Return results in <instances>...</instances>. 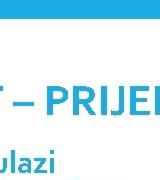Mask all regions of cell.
Listing matches in <instances>:
<instances>
[{"instance_id": "obj_4", "label": "cell", "mask_w": 160, "mask_h": 180, "mask_svg": "<svg viewBox=\"0 0 160 180\" xmlns=\"http://www.w3.org/2000/svg\"><path fill=\"white\" fill-rule=\"evenodd\" d=\"M34 161L39 162V164L37 165V167L35 168L34 171H33V172H34L35 174H37V173H38V171H39V170H41L42 167H43V165L46 163V158H45V157H41V158H39V157H35V158H34Z\"/></svg>"}, {"instance_id": "obj_2", "label": "cell", "mask_w": 160, "mask_h": 180, "mask_svg": "<svg viewBox=\"0 0 160 180\" xmlns=\"http://www.w3.org/2000/svg\"><path fill=\"white\" fill-rule=\"evenodd\" d=\"M21 162H24V163H21L18 167H17V170L18 172L21 174H31L32 173V168H31V164H32V161H31L30 158H27V157H22L20 158Z\"/></svg>"}, {"instance_id": "obj_6", "label": "cell", "mask_w": 160, "mask_h": 180, "mask_svg": "<svg viewBox=\"0 0 160 180\" xmlns=\"http://www.w3.org/2000/svg\"><path fill=\"white\" fill-rule=\"evenodd\" d=\"M7 166H8V160L6 157H4L2 159V168H0V174H3L6 172L7 170Z\"/></svg>"}, {"instance_id": "obj_3", "label": "cell", "mask_w": 160, "mask_h": 180, "mask_svg": "<svg viewBox=\"0 0 160 180\" xmlns=\"http://www.w3.org/2000/svg\"><path fill=\"white\" fill-rule=\"evenodd\" d=\"M11 160H10V172L15 173L16 172V151L11 150L10 152Z\"/></svg>"}, {"instance_id": "obj_1", "label": "cell", "mask_w": 160, "mask_h": 180, "mask_svg": "<svg viewBox=\"0 0 160 180\" xmlns=\"http://www.w3.org/2000/svg\"><path fill=\"white\" fill-rule=\"evenodd\" d=\"M67 90L60 86H47V115H53V106L67 100Z\"/></svg>"}, {"instance_id": "obj_5", "label": "cell", "mask_w": 160, "mask_h": 180, "mask_svg": "<svg viewBox=\"0 0 160 180\" xmlns=\"http://www.w3.org/2000/svg\"><path fill=\"white\" fill-rule=\"evenodd\" d=\"M13 106H34L35 103L33 101H27V102H21V101H14L12 103Z\"/></svg>"}, {"instance_id": "obj_8", "label": "cell", "mask_w": 160, "mask_h": 180, "mask_svg": "<svg viewBox=\"0 0 160 180\" xmlns=\"http://www.w3.org/2000/svg\"><path fill=\"white\" fill-rule=\"evenodd\" d=\"M3 86H2V85H0V91H3Z\"/></svg>"}, {"instance_id": "obj_7", "label": "cell", "mask_w": 160, "mask_h": 180, "mask_svg": "<svg viewBox=\"0 0 160 180\" xmlns=\"http://www.w3.org/2000/svg\"><path fill=\"white\" fill-rule=\"evenodd\" d=\"M49 163H50L49 173H54V158H50Z\"/></svg>"}]
</instances>
